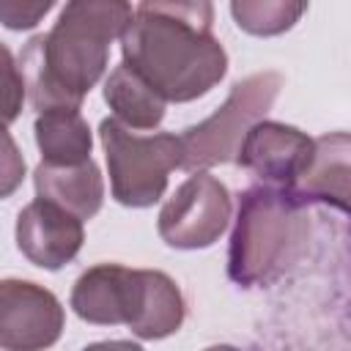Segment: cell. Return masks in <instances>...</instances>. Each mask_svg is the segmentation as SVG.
Instances as JSON below:
<instances>
[{
    "mask_svg": "<svg viewBox=\"0 0 351 351\" xmlns=\"http://www.w3.org/2000/svg\"><path fill=\"white\" fill-rule=\"evenodd\" d=\"M134 5L121 0H71L49 33L33 36L19 55V74L38 112L80 110L101 80L110 44L132 22Z\"/></svg>",
    "mask_w": 351,
    "mask_h": 351,
    "instance_id": "6da1fadb",
    "label": "cell"
},
{
    "mask_svg": "<svg viewBox=\"0 0 351 351\" xmlns=\"http://www.w3.org/2000/svg\"><path fill=\"white\" fill-rule=\"evenodd\" d=\"M211 22V3H140L121 33L123 63L165 101H192L228 71V55Z\"/></svg>",
    "mask_w": 351,
    "mask_h": 351,
    "instance_id": "7a4b0ae2",
    "label": "cell"
},
{
    "mask_svg": "<svg viewBox=\"0 0 351 351\" xmlns=\"http://www.w3.org/2000/svg\"><path fill=\"white\" fill-rule=\"evenodd\" d=\"M302 208L282 186L258 184L241 192L228 250V277L236 285H269L296 261L307 233Z\"/></svg>",
    "mask_w": 351,
    "mask_h": 351,
    "instance_id": "3957f363",
    "label": "cell"
},
{
    "mask_svg": "<svg viewBox=\"0 0 351 351\" xmlns=\"http://www.w3.org/2000/svg\"><path fill=\"white\" fill-rule=\"evenodd\" d=\"M280 88H282L280 71H258L239 80L217 112H211L206 121L178 134L181 167L186 173H195V170L200 173L203 167L236 159L244 134L258 121H263Z\"/></svg>",
    "mask_w": 351,
    "mask_h": 351,
    "instance_id": "277c9868",
    "label": "cell"
},
{
    "mask_svg": "<svg viewBox=\"0 0 351 351\" xmlns=\"http://www.w3.org/2000/svg\"><path fill=\"white\" fill-rule=\"evenodd\" d=\"M99 137L110 167L112 197L132 208L154 206L167 189V176L181 167L178 134H134L115 118H104Z\"/></svg>",
    "mask_w": 351,
    "mask_h": 351,
    "instance_id": "5b68a950",
    "label": "cell"
},
{
    "mask_svg": "<svg viewBox=\"0 0 351 351\" xmlns=\"http://www.w3.org/2000/svg\"><path fill=\"white\" fill-rule=\"evenodd\" d=\"M230 192L211 173L189 176L159 211V236L176 250L211 247L228 228Z\"/></svg>",
    "mask_w": 351,
    "mask_h": 351,
    "instance_id": "8992f818",
    "label": "cell"
},
{
    "mask_svg": "<svg viewBox=\"0 0 351 351\" xmlns=\"http://www.w3.org/2000/svg\"><path fill=\"white\" fill-rule=\"evenodd\" d=\"M66 324L52 291L30 280H0V348L44 351L58 343Z\"/></svg>",
    "mask_w": 351,
    "mask_h": 351,
    "instance_id": "52a82bcc",
    "label": "cell"
},
{
    "mask_svg": "<svg viewBox=\"0 0 351 351\" xmlns=\"http://www.w3.org/2000/svg\"><path fill=\"white\" fill-rule=\"evenodd\" d=\"M313 156V137L296 126L258 121L241 140L236 162L269 186L291 189Z\"/></svg>",
    "mask_w": 351,
    "mask_h": 351,
    "instance_id": "ba28073f",
    "label": "cell"
},
{
    "mask_svg": "<svg viewBox=\"0 0 351 351\" xmlns=\"http://www.w3.org/2000/svg\"><path fill=\"white\" fill-rule=\"evenodd\" d=\"M85 241L82 219L66 208L36 197L16 217V247L41 269H60L80 252Z\"/></svg>",
    "mask_w": 351,
    "mask_h": 351,
    "instance_id": "9c48e42d",
    "label": "cell"
},
{
    "mask_svg": "<svg viewBox=\"0 0 351 351\" xmlns=\"http://www.w3.org/2000/svg\"><path fill=\"white\" fill-rule=\"evenodd\" d=\"M140 296V269L99 263L82 271L71 288V307L88 324H132Z\"/></svg>",
    "mask_w": 351,
    "mask_h": 351,
    "instance_id": "30bf717a",
    "label": "cell"
},
{
    "mask_svg": "<svg viewBox=\"0 0 351 351\" xmlns=\"http://www.w3.org/2000/svg\"><path fill=\"white\" fill-rule=\"evenodd\" d=\"M348 154H351V143L346 132L324 134L313 140V156L288 192L302 206L321 200V203H335L340 211H346L348 173H351Z\"/></svg>",
    "mask_w": 351,
    "mask_h": 351,
    "instance_id": "8fae6325",
    "label": "cell"
},
{
    "mask_svg": "<svg viewBox=\"0 0 351 351\" xmlns=\"http://www.w3.org/2000/svg\"><path fill=\"white\" fill-rule=\"evenodd\" d=\"M33 184L41 200H49L77 219H90L104 200V181L93 159L71 167L38 165L33 173Z\"/></svg>",
    "mask_w": 351,
    "mask_h": 351,
    "instance_id": "7c38bea8",
    "label": "cell"
},
{
    "mask_svg": "<svg viewBox=\"0 0 351 351\" xmlns=\"http://www.w3.org/2000/svg\"><path fill=\"white\" fill-rule=\"evenodd\" d=\"M184 296L173 277L156 269H140V302L129 329L143 340H162L184 324Z\"/></svg>",
    "mask_w": 351,
    "mask_h": 351,
    "instance_id": "4fadbf2b",
    "label": "cell"
},
{
    "mask_svg": "<svg viewBox=\"0 0 351 351\" xmlns=\"http://www.w3.org/2000/svg\"><path fill=\"white\" fill-rule=\"evenodd\" d=\"M104 101L115 112L112 118L126 129H156L165 118L167 101L154 90L132 66L121 63L104 82Z\"/></svg>",
    "mask_w": 351,
    "mask_h": 351,
    "instance_id": "5bb4252c",
    "label": "cell"
},
{
    "mask_svg": "<svg viewBox=\"0 0 351 351\" xmlns=\"http://www.w3.org/2000/svg\"><path fill=\"white\" fill-rule=\"evenodd\" d=\"M33 132H36V143H38L44 165L71 167V165H82L90 159L93 137L80 110L38 112Z\"/></svg>",
    "mask_w": 351,
    "mask_h": 351,
    "instance_id": "9a60e30c",
    "label": "cell"
},
{
    "mask_svg": "<svg viewBox=\"0 0 351 351\" xmlns=\"http://www.w3.org/2000/svg\"><path fill=\"white\" fill-rule=\"evenodd\" d=\"M307 11V3L288 0H236L230 3V14L236 25L252 36H277L299 22Z\"/></svg>",
    "mask_w": 351,
    "mask_h": 351,
    "instance_id": "2e32d148",
    "label": "cell"
},
{
    "mask_svg": "<svg viewBox=\"0 0 351 351\" xmlns=\"http://www.w3.org/2000/svg\"><path fill=\"white\" fill-rule=\"evenodd\" d=\"M25 101V80L19 66L5 44H0V126H8L19 118Z\"/></svg>",
    "mask_w": 351,
    "mask_h": 351,
    "instance_id": "e0dca14e",
    "label": "cell"
},
{
    "mask_svg": "<svg viewBox=\"0 0 351 351\" xmlns=\"http://www.w3.org/2000/svg\"><path fill=\"white\" fill-rule=\"evenodd\" d=\"M22 178H25V156L16 140L8 134V129L0 126V200L14 195Z\"/></svg>",
    "mask_w": 351,
    "mask_h": 351,
    "instance_id": "ac0fdd59",
    "label": "cell"
},
{
    "mask_svg": "<svg viewBox=\"0 0 351 351\" xmlns=\"http://www.w3.org/2000/svg\"><path fill=\"white\" fill-rule=\"evenodd\" d=\"M52 8V0L44 3H19V0H0V22L11 30H27L38 25V19Z\"/></svg>",
    "mask_w": 351,
    "mask_h": 351,
    "instance_id": "d6986e66",
    "label": "cell"
},
{
    "mask_svg": "<svg viewBox=\"0 0 351 351\" xmlns=\"http://www.w3.org/2000/svg\"><path fill=\"white\" fill-rule=\"evenodd\" d=\"M82 351H145V348L132 343V340H101V343L85 346Z\"/></svg>",
    "mask_w": 351,
    "mask_h": 351,
    "instance_id": "ffe728a7",
    "label": "cell"
},
{
    "mask_svg": "<svg viewBox=\"0 0 351 351\" xmlns=\"http://www.w3.org/2000/svg\"><path fill=\"white\" fill-rule=\"evenodd\" d=\"M206 351H239V348H233V346H211Z\"/></svg>",
    "mask_w": 351,
    "mask_h": 351,
    "instance_id": "44dd1931",
    "label": "cell"
}]
</instances>
